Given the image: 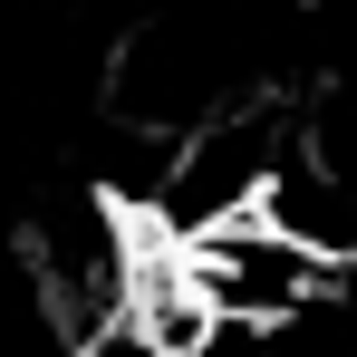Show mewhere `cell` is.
Masks as SVG:
<instances>
[{"instance_id": "6da1fadb", "label": "cell", "mask_w": 357, "mask_h": 357, "mask_svg": "<svg viewBox=\"0 0 357 357\" xmlns=\"http://www.w3.org/2000/svg\"><path fill=\"white\" fill-rule=\"evenodd\" d=\"M174 280L203 299L213 328H280V319H309L328 309V261L299 251L271 213H232L213 232H183L174 241Z\"/></svg>"}]
</instances>
